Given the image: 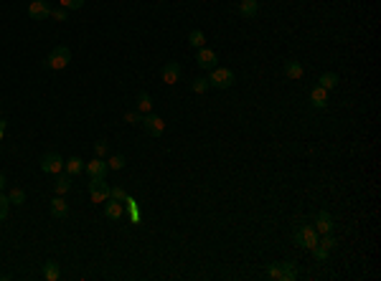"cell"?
I'll use <instances>...</instances> for the list:
<instances>
[{
  "instance_id": "e575fe53",
  "label": "cell",
  "mask_w": 381,
  "mask_h": 281,
  "mask_svg": "<svg viewBox=\"0 0 381 281\" xmlns=\"http://www.w3.org/2000/svg\"><path fill=\"white\" fill-rule=\"evenodd\" d=\"M51 18H54V20H66V8H56V10H51Z\"/></svg>"
},
{
  "instance_id": "5b68a950",
  "label": "cell",
  "mask_w": 381,
  "mask_h": 281,
  "mask_svg": "<svg viewBox=\"0 0 381 281\" xmlns=\"http://www.w3.org/2000/svg\"><path fill=\"white\" fill-rule=\"evenodd\" d=\"M41 170H43L46 175H59V172L64 170V160H61V155H56V152L43 155V157H41Z\"/></svg>"
},
{
  "instance_id": "4316f807",
  "label": "cell",
  "mask_w": 381,
  "mask_h": 281,
  "mask_svg": "<svg viewBox=\"0 0 381 281\" xmlns=\"http://www.w3.org/2000/svg\"><path fill=\"white\" fill-rule=\"evenodd\" d=\"M267 276L275 281H282V269H280V261H272L270 266H267Z\"/></svg>"
},
{
  "instance_id": "836d02e7",
  "label": "cell",
  "mask_w": 381,
  "mask_h": 281,
  "mask_svg": "<svg viewBox=\"0 0 381 281\" xmlns=\"http://www.w3.org/2000/svg\"><path fill=\"white\" fill-rule=\"evenodd\" d=\"M8 206H10V200H8L5 195H0V220L8 218Z\"/></svg>"
},
{
  "instance_id": "52a82bcc",
  "label": "cell",
  "mask_w": 381,
  "mask_h": 281,
  "mask_svg": "<svg viewBox=\"0 0 381 281\" xmlns=\"http://www.w3.org/2000/svg\"><path fill=\"white\" fill-rule=\"evenodd\" d=\"M84 170H86V175H89V180H92V177H104V175L109 172V165H107L104 157H94V160H89V162L84 165Z\"/></svg>"
},
{
  "instance_id": "603a6c76",
  "label": "cell",
  "mask_w": 381,
  "mask_h": 281,
  "mask_svg": "<svg viewBox=\"0 0 381 281\" xmlns=\"http://www.w3.org/2000/svg\"><path fill=\"white\" fill-rule=\"evenodd\" d=\"M84 170V162L79 160V157H69V160H64V172H69V175H79Z\"/></svg>"
},
{
  "instance_id": "cb8c5ba5",
  "label": "cell",
  "mask_w": 381,
  "mask_h": 281,
  "mask_svg": "<svg viewBox=\"0 0 381 281\" xmlns=\"http://www.w3.org/2000/svg\"><path fill=\"white\" fill-rule=\"evenodd\" d=\"M191 89H193L196 94H206V91L211 89V84H209V79L198 76V79H193V81H191Z\"/></svg>"
},
{
  "instance_id": "8992f818",
  "label": "cell",
  "mask_w": 381,
  "mask_h": 281,
  "mask_svg": "<svg viewBox=\"0 0 381 281\" xmlns=\"http://www.w3.org/2000/svg\"><path fill=\"white\" fill-rule=\"evenodd\" d=\"M143 130H145L150 137H160V135L165 132V122H163V117H158V114H143Z\"/></svg>"
},
{
  "instance_id": "f1b7e54d",
  "label": "cell",
  "mask_w": 381,
  "mask_h": 281,
  "mask_svg": "<svg viewBox=\"0 0 381 281\" xmlns=\"http://www.w3.org/2000/svg\"><path fill=\"white\" fill-rule=\"evenodd\" d=\"M310 253H312V259H315V261H325V259L330 256V251H328V248H323L320 243H318L315 248H310Z\"/></svg>"
},
{
  "instance_id": "3957f363",
  "label": "cell",
  "mask_w": 381,
  "mask_h": 281,
  "mask_svg": "<svg viewBox=\"0 0 381 281\" xmlns=\"http://www.w3.org/2000/svg\"><path fill=\"white\" fill-rule=\"evenodd\" d=\"M89 198H92V203H104L109 198V185L104 183V177L89 180Z\"/></svg>"
},
{
  "instance_id": "484cf974",
  "label": "cell",
  "mask_w": 381,
  "mask_h": 281,
  "mask_svg": "<svg viewBox=\"0 0 381 281\" xmlns=\"http://www.w3.org/2000/svg\"><path fill=\"white\" fill-rule=\"evenodd\" d=\"M318 243H320L323 248H328V251H333V248L338 246V241H335V236H333V233H323V236L318 238Z\"/></svg>"
},
{
  "instance_id": "ffe728a7",
  "label": "cell",
  "mask_w": 381,
  "mask_h": 281,
  "mask_svg": "<svg viewBox=\"0 0 381 281\" xmlns=\"http://www.w3.org/2000/svg\"><path fill=\"white\" fill-rule=\"evenodd\" d=\"M59 276H61L59 264H56V261H46V264H43V279H46V281H56Z\"/></svg>"
},
{
  "instance_id": "1f68e13d",
  "label": "cell",
  "mask_w": 381,
  "mask_h": 281,
  "mask_svg": "<svg viewBox=\"0 0 381 281\" xmlns=\"http://www.w3.org/2000/svg\"><path fill=\"white\" fill-rule=\"evenodd\" d=\"M125 122H127V124H140V122H143V114H140V112H127V114H125Z\"/></svg>"
},
{
  "instance_id": "e0dca14e",
  "label": "cell",
  "mask_w": 381,
  "mask_h": 281,
  "mask_svg": "<svg viewBox=\"0 0 381 281\" xmlns=\"http://www.w3.org/2000/svg\"><path fill=\"white\" fill-rule=\"evenodd\" d=\"M318 86H323L325 91L335 89V86H338V73H333V71H325V73H320V79H318Z\"/></svg>"
},
{
  "instance_id": "30bf717a",
  "label": "cell",
  "mask_w": 381,
  "mask_h": 281,
  "mask_svg": "<svg viewBox=\"0 0 381 281\" xmlns=\"http://www.w3.org/2000/svg\"><path fill=\"white\" fill-rule=\"evenodd\" d=\"M315 231H318V236H323V233H333V218H330V213L328 211H320L315 215V225H312Z\"/></svg>"
},
{
  "instance_id": "83f0119b",
  "label": "cell",
  "mask_w": 381,
  "mask_h": 281,
  "mask_svg": "<svg viewBox=\"0 0 381 281\" xmlns=\"http://www.w3.org/2000/svg\"><path fill=\"white\" fill-rule=\"evenodd\" d=\"M107 165H109V170H122L127 162H125V155H112V157L107 160Z\"/></svg>"
},
{
  "instance_id": "44dd1931",
  "label": "cell",
  "mask_w": 381,
  "mask_h": 281,
  "mask_svg": "<svg viewBox=\"0 0 381 281\" xmlns=\"http://www.w3.org/2000/svg\"><path fill=\"white\" fill-rule=\"evenodd\" d=\"M188 43H191L193 48H204V46H206V36H204V31H201V28H193V31L188 33Z\"/></svg>"
},
{
  "instance_id": "4fadbf2b",
  "label": "cell",
  "mask_w": 381,
  "mask_h": 281,
  "mask_svg": "<svg viewBox=\"0 0 381 281\" xmlns=\"http://www.w3.org/2000/svg\"><path fill=\"white\" fill-rule=\"evenodd\" d=\"M310 104H312L315 109H325V107H328V91H325L323 86H315V89L310 91Z\"/></svg>"
},
{
  "instance_id": "d6a6232c",
  "label": "cell",
  "mask_w": 381,
  "mask_h": 281,
  "mask_svg": "<svg viewBox=\"0 0 381 281\" xmlns=\"http://www.w3.org/2000/svg\"><path fill=\"white\" fill-rule=\"evenodd\" d=\"M84 5V0H61V8H66V10H79Z\"/></svg>"
},
{
  "instance_id": "d6986e66",
  "label": "cell",
  "mask_w": 381,
  "mask_h": 281,
  "mask_svg": "<svg viewBox=\"0 0 381 281\" xmlns=\"http://www.w3.org/2000/svg\"><path fill=\"white\" fill-rule=\"evenodd\" d=\"M138 112H140V114H150L152 112V99L148 91H140V94H138Z\"/></svg>"
},
{
  "instance_id": "ba28073f",
  "label": "cell",
  "mask_w": 381,
  "mask_h": 281,
  "mask_svg": "<svg viewBox=\"0 0 381 281\" xmlns=\"http://www.w3.org/2000/svg\"><path fill=\"white\" fill-rule=\"evenodd\" d=\"M216 61H219V56L211 51V48H198V56H196V64L201 66L204 71H211V69H216Z\"/></svg>"
},
{
  "instance_id": "7a4b0ae2",
  "label": "cell",
  "mask_w": 381,
  "mask_h": 281,
  "mask_svg": "<svg viewBox=\"0 0 381 281\" xmlns=\"http://www.w3.org/2000/svg\"><path fill=\"white\" fill-rule=\"evenodd\" d=\"M318 231L312 228V225H300L298 231H295V243L305 248V251H310V248H315L318 246Z\"/></svg>"
},
{
  "instance_id": "9c48e42d",
  "label": "cell",
  "mask_w": 381,
  "mask_h": 281,
  "mask_svg": "<svg viewBox=\"0 0 381 281\" xmlns=\"http://www.w3.org/2000/svg\"><path fill=\"white\" fill-rule=\"evenodd\" d=\"M28 15H31L33 20H46V18L51 15V8H49L46 0H33V3L28 5Z\"/></svg>"
},
{
  "instance_id": "5bb4252c",
  "label": "cell",
  "mask_w": 381,
  "mask_h": 281,
  "mask_svg": "<svg viewBox=\"0 0 381 281\" xmlns=\"http://www.w3.org/2000/svg\"><path fill=\"white\" fill-rule=\"evenodd\" d=\"M51 215L54 218H66L69 215V203L64 200V195H59V198L51 200Z\"/></svg>"
},
{
  "instance_id": "2e32d148",
  "label": "cell",
  "mask_w": 381,
  "mask_h": 281,
  "mask_svg": "<svg viewBox=\"0 0 381 281\" xmlns=\"http://www.w3.org/2000/svg\"><path fill=\"white\" fill-rule=\"evenodd\" d=\"M285 76H287V79H293V81L303 79V76H305L303 64H300V61H285Z\"/></svg>"
},
{
  "instance_id": "f546056e",
  "label": "cell",
  "mask_w": 381,
  "mask_h": 281,
  "mask_svg": "<svg viewBox=\"0 0 381 281\" xmlns=\"http://www.w3.org/2000/svg\"><path fill=\"white\" fill-rule=\"evenodd\" d=\"M94 152H97V157H107V155H109V144H107V140L97 142V144H94Z\"/></svg>"
},
{
  "instance_id": "ac0fdd59",
  "label": "cell",
  "mask_w": 381,
  "mask_h": 281,
  "mask_svg": "<svg viewBox=\"0 0 381 281\" xmlns=\"http://www.w3.org/2000/svg\"><path fill=\"white\" fill-rule=\"evenodd\" d=\"M257 10H259V3H257V0H241V3H239V13H241L244 18H254Z\"/></svg>"
},
{
  "instance_id": "8fae6325",
  "label": "cell",
  "mask_w": 381,
  "mask_h": 281,
  "mask_svg": "<svg viewBox=\"0 0 381 281\" xmlns=\"http://www.w3.org/2000/svg\"><path fill=\"white\" fill-rule=\"evenodd\" d=\"M104 215H107L109 220H122V215H125V203L107 198V200H104Z\"/></svg>"
},
{
  "instance_id": "6da1fadb",
  "label": "cell",
  "mask_w": 381,
  "mask_h": 281,
  "mask_svg": "<svg viewBox=\"0 0 381 281\" xmlns=\"http://www.w3.org/2000/svg\"><path fill=\"white\" fill-rule=\"evenodd\" d=\"M69 61H72V51L66 48V46H56L49 56H46V61H43V66L51 71H61L69 66Z\"/></svg>"
},
{
  "instance_id": "7402d4cb",
  "label": "cell",
  "mask_w": 381,
  "mask_h": 281,
  "mask_svg": "<svg viewBox=\"0 0 381 281\" xmlns=\"http://www.w3.org/2000/svg\"><path fill=\"white\" fill-rule=\"evenodd\" d=\"M280 269H282V281H295L298 279V269L293 261H280Z\"/></svg>"
},
{
  "instance_id": "4dcf8cb0",
  "label": "cell",
  "mask_w": 381,
  "mask_h": 281,
  "mask_svg": "<svg viewBox=\"0 0 381 281\" xmlns=\"http://www.w3.org/2000/svg\"><path fill=\"white\" fill-rule=\"evenodd\" d=\"M109 198H112V200H120V203H125V200H127V193H125L122 188H109Z\"/></svg>"
},
{
  "instance_id": "d590c367",
  "label": "cell",
  "mask_w": 381,
  "mask_h": 281,
  "mask_svg": "<svg viewBox=\"0 0 381 281\" xmlns=\"http://www.w3.org/2000/svg\"><path fill=\"white\" fill-rule=\"evenodd\" d=\"M3 188H5V175L0 172V190H3Z\"/></svg>"
},
{
  "instance_id": "d4e9b609",
  "label": "cell",
  "mask_w": 381,
  "mask_h": 281,
  "mask_svg": "<svg viewBox=\"0 0 381 281\" xmlns=\"http://www.w3.org/2000/svg\"><path fill=\"white\" fill-rule=\"evenodd\" d=\"M8 200H10V206H23V203H26V193H23L20 188H13V190L8 193Z\"/></svg>"
},
{
  "instance_id": "9a60e30c",
  "label": "cell",
  "mask_w": 381,
  "mask_h": 281,
  "mask_svg": "<svg viewBox=\"0 0 381 281\" xmlns=\"http://www.w3.org/2000/svg\"><path fill=\"white\" fill-rule=\"evenodd\" d=\"M54 190H56V195H66L72 190V175L69 172H59V180L54 183Z\"/></svg>"
},
{
  "instance_id": "277c9868",
  "label": "cell",
  "mask_w": 381,
  "mask_h": 281,
  "mask_svg": "<svg viewBox=\"0 0 381 281\" xmlns=\"http://www.w3.org/2000/svg\"><path fill=\"white\" fill-rule=\"evenodd\" d=\"M209 84L216 86V89H231L234 86V71L231 69H211V76H209Z\"/></svg>"
},
{
  "instance_id": "7c38bea8",
  "label": "cell",
  "mask_w": 381,
  "mask_h": 281,
  "mask_svg": "<svg viewBox=\"0 0 381 281\" xmlns=\"http://www.w3.org/2000/svg\"><path fill=\"white\" fill-rule=\"evenodd\" d=\"M163 81H165L168 86L178 84V81H181V64H175V61H168V64L163 66Z\"/></svg>"
}]
</instances>
